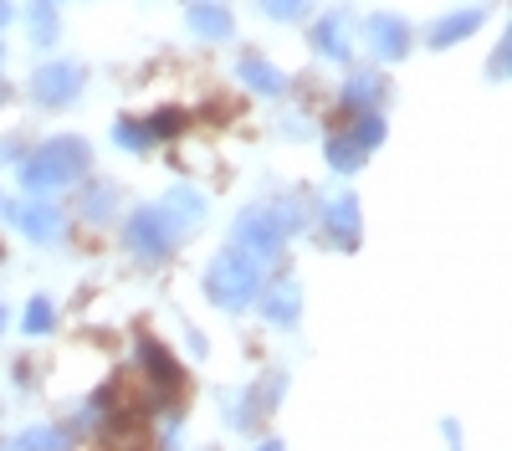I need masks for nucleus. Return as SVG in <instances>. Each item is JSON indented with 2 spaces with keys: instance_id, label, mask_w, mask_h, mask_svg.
Returning <instances> with one entry per match:
<instances>
[{
  "instance_id": "obj_30",
  "label": "nucleus",
  "mask_w": 512,
  "mask_h": 451,
  "mask_svg": "<svg viewBox=\"0 0 512 451\" xmlns=\"http://www.w3.org/2000/svg\"><path fill=\"white\" fill-rule=\"evenodd\" d=\"M0 328H6V308H0Z\"/></svg>"
},
{
  "instance_id": "obj_18",
  "label": "nucleus",
  "mask_w": 512,
  "mask_h": 451,
  "mask_svg": "<svg viewBox=\"0 0 512 451\" xmlns=\"http://www.w3.org/2000/svg\"><path fill=\"white\" fill-rule=\"evenodd\" d=\"M31 41H36V47H52V41H57V6H52V0H36V6H31Z\"/></svg>"
},
{
  "instance_id": "obj_33",
  "label": "nucleus",
  "mask_w": 512,
  "mask_h": 451,
  "mask_svg": "<svg viewBox=\"0 0 512 451\" xmlns=\"http://www.w3.org/2000/svg\"><path fill=\"white\" fill-rule=\"evenodd\" d=\"M0 57H6V47H0Z\"/></svg>"
},
{
  "instance_id": "obj_26",
  "label": "nucleus",
  "mask_w": 512,
  "mask_h": 451,
  "mask_svg": "<svg viewBox=\"0 0 512 451\" xmlns=\"http://www.w3.org/2000/svg\"><path fill=\"white\" fill-rule=\"evenodd\" d=\"M507 62H512V41L502 36V41H497V47H492V62H487V77H492V82H502V77H507Z\"/></svg>"
},
{
  "instance_id": "obj_28",
  "label": "nucleus",
  "mask_w": 512,
  "mask_h": 451,
  "mask_svg": "<svg viewBox=\"0 0 512 451\" xmlns=\"http://www.w3.org/2000/svg\"><path fill=\"white\" fill-rule=\"evenodd\" d=\"M11 21V6H6V0H0V26H6Z\"/></svg>"
},
{
  "instance_id": "obj_14",
  "label": "nucleus",
  "mask_w": 512,
  "mask_h": 451,
  "mask_svg": "<svg viewBox=\"0 0 512 451\" xmlns=\"http://www.w3.org/2000/svg\"><path fill=\"white\" fill-rule=\"evenodd\" d=\"M236 77L246 82V88L267 93V98H277V93L287 88V77H282L272 62H262V57H241V62H236Z\"/></svg>"
},
{
  "instance_id": "obj_6",
  "label": "nucleus",
  "mask_w": 512,
  "mask_h": 451,
  "mask_svg": "<svg viewBox=\"0 0 512 451\" xmlns=\"http://www.w3.org/2000/svg\"><path fill=\"white\" fill-rule=\"evenodd\" d=\"M169 241H175V236H169V226H164V216L154 211V205L128 221V246H134L144 262H159V257L169 252Z\"/></svg>"
},
{
  "instance_id": "obj_27",
  "label": "nucleus",
  "mask_w": 512,
  "mask_h": 451,
  "mask_svg": "<svg viewBox=\"0 0 512 451\" xmlns=\"http://www.w3.org/2000/svg\"><path fill=\"white\" fill-rule=\"evenodd\" d=\"M16 149H21V139H6V144H0V164H6V159H16Z\"/></svg>"
},
{
  "instance_id": "obj_19",
  "label": "nucleus",
  "mask_w": 512,
  "mask_h": 451,
  "mask_svg": "<svg viewBox=\"0 0 512 451\" xmlns=\"http://www.w3.org/2000/svg\"><path fill=\"white\" fill-rule=\"evenodd\" d=\"M379 88H384V82H379L374 72H354L349 88H344V103H349V108H369V103L379 98Z\"/></svg>"
},
{
  "instance_id": "obj_8",
  "label": "nucleus",
  "mask_w": 512,
  "mask_h": 451,
  "mask_svg": "<svg viewBox=\"0 0 512 451\" xmlns=\"http://www.w3.org/2000/svg\"><path fill=\"white\" fill-rule=\"evenodd\" d=\"M323 226L333 231V241L344 246V252H354L359 246V200L354 195H333L328 211H323Z\"/></svg>"
},
{
  "instance_id": "obj_10",
  "label": "nucleus",
  "mask_w": 512,
  "mask_h": 451,
  "mask_svg": "<svg viewBox=\"0 0 512 451\" xmlns=\"http://www.w3.org/2000/svg\"><path fill=\"white\" fill-rule=\"evenodd\" d=\"M11 216H16V226H21L31 241H57V236H62V211H57V205H31V200H26V205H16Z\"/></svg>"
},
{
  "instance_id": "obj_3",
  "label": "nucleus",
  "mask_w": 512,
  "mask_h": 451,
  "mask_svg": "<svg viewBox=\"0 0 512 451\" xmlns=\"http://www.w3.org/2000/svg\"><path fill=\"white\" fill-rule=\"evenodd\" d=\"M282 241H287V226L277 221L272 205H246V211L236 216V226H231V246L251 252L256 262H262V257H277Z\"/></svg>"
},
{
  "instance_id": "obj_32",
  "label": "nucleus",
  "mask_w": 512,
  "mask_h": 451,
  "mask_svg": "<svg viewBox=\"0 0 512 451\" xmlns=\"http://www.w3.org/2000/svg\"><path fill=\"white\" fill-rule=\"evenodd\" d=\"M0 211H6V200H0Z\"/></svg>"
},
{
  "instance_id": "obj_15",
  "label": "nucleus",
  "mask_w": 512,
  "mask_h": 451,
  "mask_svg": "<svg viewBox=\"0 0 512 451\" xmlns=\"http://www.w3.org/2000/svg\"><path fill=\"white\" fill-rule=\"evenodd\" d=\"M139 359H144V369H149V380H154V385H164V390H175V385H180V364L169 359L154 339L139 344Z\"/></svg>"
},
{
  "instance_id": "obj_4",
  "label": "nucleus",
  "mask_w": 512,
  "mask_h": 451,
  "mask_svg": "<svg viewBox=\"0 0 512 451\" xmlns=\"http://www.w3.org/2000/svg\"><path fill=\"white\" fill-rule=\"evenodd\" d=\"M82 93V67L77 62H52V67H41L31 77V98L36 103H47V108H62Z\"/></svg>"
},
{
  "instance_id": "obj_23",
  "label": "nucleus",
  "mask_w": 512,
  "mask_h": 451,
  "mask_svg": "<svg viewBox=\"0 0 512 451\" xmlns=\"http://www.w3.org/2000/svg\"><path fill=\"white\" fill-rule=\"evenodd\" d=\"M354 139H359L364 149H374V144H384V118H374V113H364V118L354 123Z\"/></svg>"
},
{
  "instance_id": "obj_16",
  "label": "nucleus",
  "mask_w": 512,
  "mask_h": 451,
  "mask_svg": "<svg viewBox=\"0 0 512 451\" xmlns=\"http://www.w3.org/2000/svg\"><path fill=\"white\" fill-rule=\"evenodd\" d=\"M72 431H52V426H31L16 436V451H67Z\"/></svg>"
},
{
  "instance_id": "obj_12",
  "label": "nucleus",
  "mask_w": 512,
  "mask_h": 451,
  "mask_svg": "<svg viewBox=\"0 0 512 451\" xmlns=\"http://www.w3.org/2000/svg\"><path fill=\"white\" fill-rule=\"evenodd\" d=\"M482 16H487V6H472V11H456V16H441L436 26H431V47L441 52V47H456L461 36H472L477 26H482Z\"/></svg>"
},
{
  "instance_id": "obj_25",
  "label": "nucleus",
  "mask_w": 512,
  "mask_h": 451,
  "mask_svg": "<svg viewBox=\"0 0 512 451\" xmlns=\"http://www.w3.org/2000/svg\"><path fill=\"white\" fill-rule=\"evenodd\" d=\"M113 139H118L123 149H144V144H149V134H144V123H128V118H123L118 129H113Z\"/></svg>"
},
{
  "instance_id": "obj_17",
  "label": "nucleus",
  "mask_w": 512,
  "mask_h": 451,
  "mask_svg": "<svg viewBox=\"0 0 512 451\" xmlns=\"http://www.w3.org/2000/svg\"><path fill=\"white\" fill-rule=\"evenodd\" d=\"M364 154H369V149H364L354 134H349V139H328V164H333L338 175H354L359 164H364Z\"/></svg>"
},
{
  "instance_id": "obj_20",
  "label": "nucleus",
  "mask_w": 512,
  "mask_h": 451,
  "mask_svg": "<svg viewBox=\"0 0 512 451\" xmlns=\"http://www.w3.org/2000/svg\"><path fill=\"white\" fill-rule=\"evenodd\" d=\"M180 129H185V113H180V108H164V113H154V118L144 123L149 139H175Z\"/></svg>"
},
{
  "instance_id": "obj_24",
  "label": "nucleus",
  "mask_w": 512,
  "mask_h": 451,
  "mask_svg": "<svg viewBox=\"0 0 512 451\" xmlns=\"http://www.w3.org/2000/svg\"><path fill=\"white\" fill-rule=\"evenodd\" d=\"M256 6H262L267 16H277V21H297L308 11V0H256Z\"/></svg>"
},
{
  "instance_id": "obj_22",
  "label": "nucleus",
  "mask_w": 512,
  "mask_h": 451,
  "mask_svg": "<svg viewBox=\"0 0 512 451\" xmlns=\"http://www.w3.org/2000/svg\"><path fill=\"white\" fill-rule=\"evenodd\" d=\"M52 328V303L47 298H31L26 303V334H47Z\"/></svg>"
},
{
  "instance_id": "obj_2",
  "label": "nucleus",
  "mask_w": 512,
  "mask_h": 451,
  "mask_svg": "<svg viewBox=\"0 0 512 451\" xmlns=\"http://www.w3.org/2000/svg\"><path fill=\"white\" fill-rule=\"evenodd\" d=\"M256 282H262V277H256V257L241 252V246H231V252H221L216 262H210L205 293H210V303H216V308L236 313V308H246L256 298Z\"/></svg>"
},
{
  "instance_id": "obj_29",
  "label": "nucleus",
  "mask_w": 512,
  "mask_h": 451,
  "mask_svg": "<svg viewBox=\"0 0 512 451\" xmlns=\"http://www.w3.org/2000/svg\"><path fill=\"white\" fill-rule=\"evenodd\" d=\"M262 451H287V446L282 441H262Z\"/></svg>"
},
{
  "instance_id": "obj_9",
  "label": "nucleus",
  "mask_w": 512,
  "mask_h": 451,
  "mask_svg": "<svg viewBox=\"0 0 512 451\" xmlns=\"http://www.w3.org/2000/svg\"><path fill=\"white\" fill-rule=\"evenodd\" d=\"M262 313H267V323H297V313H303V282L282 277L277 287H267Z\"/></svg>"
},
{
  "instance_id": "obj_7",
  "label": "nucleus",
  "mask_w": 512,
  "mask_h": 451,
  "mask_svg": "<svg viewBox=\"0 0 512 451\" xmlns=\"http://www.w3.org/2000/svg\"><path fill=\"white\" fill-rule=\"evenodd\" d=\"M364 31H369L374 57H384V62H395V57H405V52H410V26H405L400 16H369V21H364Z\"/></svg>"
},
{
  "instance_id": "obj_13",
  "label": "nucleus",
  "mask_w": 512,
  "mask_h": 451,
  "mask_svg": "<svg viewBox=\"0 0 512 451\" xmlns=\"http://www.w3.org/2000/svg\"><path fill=\"white\" fill-rule=\"evenodd\" d=\"M190 31L195 36H210V41H226L236 26H231V11L216 6V0H195L190 6Z\"/></svg>"
},
{
  "instance_id": "obj_11",
  "label": "nucleus",
  "mask_w": 512,
  "mask_h": 451,
  "mask_svg": "<svg viewBox=\"0 0 512 451\" xmlns=\"http://www.w3.org/2000/svg\"><path fill=\"white\" fill-rule=\"evenodd\" d=\"M313 47L333 62L349 57V11H328L318 26H313Z\"/></svg>"
},
{
  "instance_id": "obj_21",
  "label": "nucleus",
  "mask_w": 512,
  "mask_h": 451,
  "mask_svg": "<svg viewBox=\"0 0 512 451\" xmlns=\"http://www.w3.org/2000/svg\"><path fill=\"white\" fill-rule=\"evenodd\" d=\"M108 205H113V185H98V190H88V200H82V216L108 221Z\"/></svg>"
},
{
  "instance_id": "obj_31",
  "label": "nucleus",
  "mask_w": 512,
  "mask_h": 451,
  "mask_svg": "<svg viewBox=\"0 0 512 451\" xmlns=\"http://www.w3.org/2000/svg\"><path fill=\"white\" fill-rule=\"evenodd\" d=\"M0 103H6V88H0Z\"/></svg>"
},
{
  "instance_id": "obj_1",
  "label": "nucleus",
  "mask_w": 512,
  "mask_h": 451,
  "mask_svg": "<svg viewBox=\"0 0 512 451\" xmlns=\"http://www.w3.org/2000/svg\"><path fill=\"white\" fill-rule=\"evenodd\" d=\"M82 170H88V144H82V139H52V144H41L21 164V185L26 190H62Z\"/></svg>"
},
{
  "instance_id": "obj_5",
  "label": "nucleus",
  "mask_w": 512,
  "mask_h": 451,
  "mask_svg": "<svg viewBox=\"0 0 512 451\" xmlns=\"http://www.w3.org/2000/svg\"><path fill=\"white\" fill-rule=\"evenodd\" d=\"M154 211L164 216V226H169V236H180V231H195L200 221H205V195L200 190H190V185H175L169 190Z\"/></svg>"
}]
</instances>
